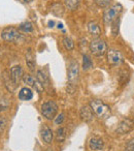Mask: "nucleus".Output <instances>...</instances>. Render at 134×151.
Returning <instances> with one entry per match:
<instances>
[{"label": "nucleus", "mask_w": 134, "mask_h": 151, "mask_svg": "<svg viewBox=\"0 0 134 151\" xmlns=\"http://www.w3.org/2000/svg\"><path fill=\"white\" fill-rule=\"evenodd\" d=\"M90 108L99 119H105L110 115L109 107L100 99H92L90 101Z\"/></svg>", "instance_id": "1"}, {"label": "nucleus", "mask_w": 134, "mask_h": 151, "mask_svg": "<svg viewBox=\"0 0 134 151\" xmlns=\"http://www.w3.org/2000/svg\"><path fill=\"white\" fill-rule=\"evenodd\" d=\"M122 11H123V6L120 3H115L111 6L106 7V9L103 12V22L106 25L111 24L117 19L118 15L122 13Z\"/></svg>", "instance_id": "2"}, {"label": "nucleus", "mask_w": 134, "mask_h": 151, "mask_svg": "<svg viewBox=\"0 0 134 151\" xmlns=\"http://www.w3.org/2000/svg\"><path fill=\"white\" fill-rule=\"evenodd\" d=\"M90 51L94 56L101 57L107 52V44L104 40L100 37H96L90 42Z\"/></svg>", "instance_id": "3"}, {"label": "nucleus", "mask_w": 134, "mask_h": 151, "mask_svg": "<svg viewBox=\"0 0 134 151\" xmlns=\"http://www.w3.org/2000/svg\"><path fill=\"white\" fill-rule=\"evenodd\" d=\"M1 37H2L3 40L9 42H21L22 40H24L23 34H21L19 31H18L16 28L14 27H7L4 28L1 32Z\"/></svg>", "instance_id": "4"}, {"label": "nucleus", "mask_w": 134, "mask_h": 151, "mask_svg": "<svg viewBox=\"0 0 134 151\" xmlns=\"http://www.w3.org/2000/svg\"><path fill=\"white\" fill-rule=\"evenodd\" d=\"M40 111L43 117H46L48 120H53L58 113V105L53 101H46L40 107Z\"/></svg>", "instance_id": "5"}, {"label": "nucleus", "mask_w": 134, "mask_h": 151, "mask_svg": "<svg viewBox=\"0 0 134 151\" xmlns=\"http://www.w3.org/2000/svg\"><path fill=\"white\" fill-rule=\"evenodd\" d=\"M106 60L107 63L111 66H118L123 62L124 58L122 53L119 50L110 49V50H107L106 52Z\"/></svg>", "instance_id": "6"}, {"label": "nucleus", "mask_w": 134, "mask_h": 151, "mask_svg": "<svg viewBox=\"0 0 134 151\" xmlns=\"http://www.w3.org/2000/svg\"><path fill=\"white\" fill-rule=\"evenodd\" d=\"M23 82H24V84H26L27 86H31V87H33V88H35V90L38 91L39 93L43 91L44 87L42 86V84L36 78L32 77L31 75H24Z\"/></svg>", "instance_id": "7"}, {"label": "nucleus", "mask_w": 134, "mask_h": 151, "mask_svg": "<svg viewBox=\"0 0 134 151\" xmlns=\"http://www.w3.org/2000/svg\"><path fill=\"white\" fill-rule=\"evenodd\" d=\"M78 75H80V68H78V62L72 61L68 67V81L70 84H74L78 81Z\"/></svg>", "instance_id": "8"}, {"label": "nucleus", "mask_w": 134, "mask_h": 151, "mask_svg": "<svg viewBox=\"0 0 134 151\" xmlns=\"http://www.w3.org/2000/svg\"><path fill=\"white\" fill-rule=\"evenodd\" d=\"M23 68H22L20 65H16V66L11 67V78L13 80V82L15 83L16 85L19 84L20 81L23 79Z\"/></svg>", "instance_id": "9"}, {"label": "nucleus", "mask_w": 134, "mask_h": 151, "mask_svg": "<svg viewBox=\"0 0 134 151\" xmlns=\"http://www.w3.org/2000/svg\"><path fill=\"white\" fill-rule=\"evenodd\" d=\"M134 126V123L132 120L130 119H124L121 123L119 124L118 126V129H117V132L120 134H127L129 132L130 130L133 128Z\"/></svg>", "instance_id": "10"}, {"label": "nucleus", "mask_w": 134, "mask_h": 151, "mask_svg": "<svg viewBox=\"0 0 134 151\" xmlns=\"http://www.w3.org/2000/svg\"><path fill=\"white\" fill-rule=\"evenodd\" d=\"M80 116H81V119L85 122H91L94 118V113H93L92 109L90 108V106H85L81 109L80 111Z\"/></svg>", "instance_id": "11"}, {"label": "nucleus", "mask_w": 134, "mask_h": 151, "mask_svg": "<svg viewBox=\"0 0 134 151\" xmlns=\"http://www.w3.org/2000/svg\"><path fill=\"white\" fill-rule=\"evenodd\" d=\"M104 147V142L99 137H92L89 141V148L92 151H98Z\"/></svg>", "instance_id": "12"}, {"label": "nucleus", "mask_w": 134, "mask_h": 151, "mask_svg": "<svg viewBox=\"0 0 134 151\" xmlns=\"http://www.w3.org/2000/svg\"><path fill=\"white\" fill-rule=\"evenodd\" d=\"M40 136H41V139L43 140V142L46 143V144H51L53 141V138H54L53 130L48 125H43L41 127V129H40Z\"/></svg>", "instance_id": "13"}, {"label": "nucleus", "mask_w": 134, "mask_h": 151, "mask_svg": "<svg viewBox=\"0 0 134 151\" xmlns=\"http://www.w3.org/2000/svg\"><path fill=\"white\" fill-rule=\"evenodd\" d=\"M88 31L92 36L98 37L101 34V28L97 22L91 21V22H89V24H88Z\"/></svg>", "instance_id": "14"}, {"label": "nucleus", "mask_w": 134, "mask_h": 151, "mask_svg": "<svg viewBox=\"0 0 134 151\" xmlns=\"http://www.w3.org/2000/svg\"><path fill=\"white\" fill-rule=\"evenodd\" d=\"M19 99L24 101H31L33 99V91L29 87H23L19 92Z\"/></svg>", "instance_id": "15"}, {"label": "nucleus", "mask_w": 134, "mask_h": 151, "mask_svg": "<svg viewBox=\"0 0 134 151\" xmlns=\"http://www.w3.org/2000/svg\"><path fill=\"white\" fill-rule=\"evenodd\" d=\"M26 63H27L28 68L31 71H33L35 69V59H34V55L32 53L31 49H29L28 52L26 53Z\"/></svg>", "instance_id": "16"}, {"label": "nucleus", "mask_w": 134, "mask_h": 151, "mask_svg": "<svg viewBox=\"0 0 134 151\" xmlns=\"http://www.w3.org/2000/svg\"><path fill=\"white\" fill-rule=\"evenodd\" d=\"M36 79H37V80L41 83L43 87L46 86V85H48V83H50L48 76L46 75L43 70H40V69H39V70H37V73H36Z\"/></svg>", "instance_id": "17"}, {"label": "nucleus", "mask_w": 134, "mask_h": 151, "mask_svg": "<svg viewBox=\"0 0 134 151\" xmlns=\"http://www.w3.org/2000/svg\"><path fill=\"white\" fill-rule=\"evenodd\" d=\"M53 15L57 16V17H62L63 14H64V7L61 3H54L52 5V9H51Z\"/></svg>", "instance_id": "18"}, {"label": "nucleus", "mask_w": 134, "mask_h": 151, "mask_svg": "<svg viewBox=\"0 0 134 151\" xmlns=\"http://www.w3.org/2000/svg\"><path fill=\"white\" fill-rule=\"evenodd\" d=\"M62 44H63V47L66 49L67 51H72L76 47V44H74L73 40L69 36H64L62 40Z\"/></svg>", "instance_id": "19"}, {"label": "nucleus", "mask_w": 134, "mask_h": 151, "mask_svg": "<svg viewBox=\"0 0 134 151\" xmlns=\"http://www.w3.org/2000/svg\"><path fill=\"white\" fill-rule=\"evenodd\" d=\"M19 29L23 32H26V33H29V32H32L34 29L33 27V24L29 21H26V22H23V23L20 24L19 26Z\"/></svg>", "instance_id": "20"}, {"label": "nucleus", "mask_w": 134, "mask_h": 151, "mask_svg": "<svg viewBox=\"0 0 134 151\" xmlns=\"http://www.w3.org/2000/svg\"><path fill=\"white\" fill-rule=\"evenodd\" d=\"M81 0H64L65 6L69 11H76L80 5Z\"/></svg>", "instance_id": "21"}, {"label": "nucleus", "mask_w": 134, "mask_h": 151, "mask_svg": "<svg viewBox=\"0 0 134 151\" xmlns=\"http://www.w3.org/2000/svg\"><path fill=\"white\" fill-rule=\"evenodd\" d=\"M82 67L84 70H88V69L93 67V61L88 55H83V64Z\"/></svg>", "instance_id": "22"}, {"label": "nucleus", "mask_w": 134, "mask_h": 151, "mask_svg": "<svg viewBox=\"0 0 134 151\" xmlns=\"http://www.w3.org/2000/svg\"><path fill=\"white\" fill-rule=\"evenodd\" d=\"M129 78H130V73L128 70H123L120 71V76H119V81L121 84H126V83L129 81Z\"/></svg>", "instance_id": "23"}, {"label": "nucleus", "mask_w": 134, "mask_h": 151, "mask_svg": "<svg viewBox=\"0 0 134 151\" xmlns=\"http://www.w3.org/2000/svg\"><path fill=\"white\" fill-rule=\"evenodd\" d=\"M120 23H121V20L118 17L115 21L113 22V26H111V33H113V36H117L118 33H119V28H120Z\"/></svg>", "instance_id": "24"}, {"label": "nucleus", "mask_w": 134, "mask_h": 151, "mask_svg": "<svg viewBox=\"0 0 134 151\" xmlns=\"http://www.w3.org/2000/svg\"><path fill=\"white\" fill-rule=\"evenodd\" d=\"M94 1L97 6L100 7V9H106V7L109 6L111 2V0H94Z\"/></svg>", "instance_id": "25"}, {"label": "nucleus", "mask_w": 134, "mask_h": 151, "mask_svg": "<svg viewBox=\"0 0 134 151\" xmlns=\"http://www.w3.org/2000/svg\"><path fill=\"white\" fill-rule=\"evenodd\" d=\"M65 136H66V134H65V128L60 127L57 129V141H58V142L64 141Z\"/></svg>", "instance_id": "26"}, {"label": "nucleus", "mask_w": 134, "mask_h": 151, "mask_svg": "<svg viewBox=\"0 0 134 151\" xmlns=\"http://www.w3.org/2000/svg\"><path fill=\"white\" fill-rule=\"evenodd\" d=\"M9 107V101L7 99H0V112L5 111Z\"/></svg>", "instance_id": "27"}, {"label": "nucleus", "mask_w": 134, "mask_h": 151, "mask_svg": "<svg viewBox=\"0 0 134 151\" xmlns=\"http://www.w3.org/2000/svg\"><path fill=\"white\" fill-rule=\"evenodd\" d=\"M7 125V119L5 117H0V134L5 129Z\"/></svg>", "instance_id": "28"}, {"label": "nucleus", "mask_w": 134, "mask_h": 151, "mask_svg": "<svg viewBox=\"0 0 134 151\" xmlns=\"http://www.w3.org/2000/svg\"><path fill=\"white\" fill-rule=\"evenodd\" d=\"M63 120H64V114L61 113L60 115H58L57 117H55V123H56L57 125H59V124L62 123Z\"/></svg>", "instance_id": "29"}, {"label": "nucleus", "mask_w": 134, "mask_h": 151, "mask_svg": "<svg viewBox=\"0 0 134 151\" xmlns=\"http://www.w3.org/2000/svg\"><path fill=\"white\" fill-rule=\"evenodd\" d=\"M126 151H134V142H131L127 145V147H126Z\"/></svg>", "instance_id": "30"}, {"label": "nucleus", "mask_w": 134, "mask_h": 151, "mask_svg": "<svg viewBox=\"0 0 134 151\" xmlns=\"http://www.w3.org/2000/svg\"><path fill=\"white\" fill-rule=\"evenodd\" d=\"M33 0H19V2L21 3H31Z\"/></svg>", "instance_id": "31"}, {"label": "nucleus", "mask_w": 134, "mask_h": 151, "mask_svg": "<svg viewBox=\"0 0 134 151\" xmlns=\"http://www.w3.org/2000/svg\"><path fill=\"white\" fill-rule=\"evenodd\" d=\"M54 24H55V22L54 21H52V22H48V27H54Z\"/></svg>", "instance_id": "32"}, {"label": "nucleus", "mask_w": 134, "mask_h": 151, "mask_svg": "<svg viewBox=\"0 0 134 151\" xmlns=\"http://www.w3.org/2000/svg\"><path fill=\"white\" fill-rule=\"evenodd\" d=\"M58 28H59V29H60V28L62 29V28H63V24L62 23H59L58 24Z\"/></svg>", "instance_id": "33"}, {"label": "nucleus", "mask_w": 134, "mask_h": 151, "mask_svg": "<svg viewBox=\"0 0 134 151\" xmlns=\"http://www.w3.org/2000/svg\"><path fill=\"white\" fill-rule=\"evenodd\" d=\"M133 123H134V120H133Z\"/></svg>", "instance_id": "34"}]
</instances>
